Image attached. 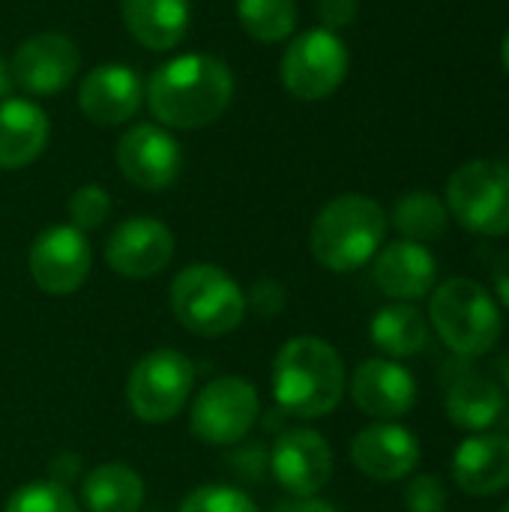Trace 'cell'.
Wrapping results in <instances>:
<instances>
[{"instance_id":"cell-28","label":"cell","mask_w":509,"mask_h":512,"mask_svg":"<svg viewBox=\"0 0 509 512\" xmlns=\"http://www.w3.org/2000/svg\"><path fill=\"white\" fill-rule=\"evenodd\" d=\"M111 216V195L96 186V183H84L81 189L72 192L69 198V225H75L78 231H96L99 225H105Z\"/></svg>"},{"instance_id":"cell-18","label":"cell","mask_w":509,"mask_h":512,"mask_svg":"<svg viewBox=\"0 0 509 512\" xmlns=\"http://www.w3.org/2000/svg\"><path fill=\"white\" fill-rule=\"evenodd\" d=\"M444 369V408L450 423L468 432L489 429L504 411L501 387L489 375L465 363H453Z\"/></svg>"},{"instance_id":"cell-5","label":"cell","mask_w":509,"mask_h":512,"mask_svg":"<svg viewBox=\"0 0 509 512\" xmlns=\"http://www.w3.org/2000/svg\"><path fill=\"white\" fill-rule=\"evenodd\" d=\"M168 303L180 327L204 339L234 333L246 315L240 285L216 264L183 267L168 288Z\"/></svg>"},{"instance_id":"cell-3","label":"cell","mask_w":509,"mask_h":512,"mask_svg":"<svg viewBox=\"0 0 509 512\" xmlns=\"http://www.w3.org/2000/svg\"><path fill=\"white\" fill-rule=\"evenodd\" d=\"M387 234V213L375 198L339 195L321 207L312 222L309 249L333 273H351L369 264Z\"/></svg>"},{"instance_id":"cell-11","label":"cell","mask_w":509,"mask_h":512,"mask_svg":"<svg viewBox=\"0 0 509 512\" xmlns=\"http://www.w3.org/2000/svg\"><path fill=\"white\" fill-rule=\"evenodd\" d=\"M114 156L120 174L144 192H162L174 186L183 171V150L177 138L156 123L129 126L120 135Z\"/></svg>"},{"instance_id":"cell-34","label":"cell","mask_w":509,"mask_h":512,"mask_svg":"<svg viewBox=\"0 0 509 512\" xmlns=\"http://www.w3.org/2000/svg\"><path fill=\"white\" fill-rule=\"evenodd\" d=\"M495 291H498V300L509 309V249L495 261Z\"/></svg>"},{"instance_id":"cell-29","label":"cell","mask_w":509,"mask_h":512,"mask_svg":"<svg viewBox=\"0 0 509 512\" xmlns=\"http://www.w3.org/2000/svg\"><path fill=\"white\" fill-rule=\"evenodd\" d=\"M180 512H258V507L234 486H201L183 501Z\"/></svg>"},{"instance_id":"cell-36","label":"cell","mask_w":509,"mask_h":512,"mask_svg":"<svg viewBox=\"0 0 509 512\" xmlns=\"http://www.w3.org/2000/svg\"><path fill=\"white\" fill-rule=\"evenodd\" d=\"M501 57H504V66H507L509 72V30L507 36H504V45H501Z\"/></svg>"},{"instance_id":"cell-27","label":"cell","mask_w":509,"mask_h":512,"mask_svg":"<svg viewBox=\"0 0 509 512\" xmlns=\"http://www.w3.org/2000/svg\"><path fill=\"white\" fill-rule=\"evenodd\" d=\"M3 512H81L63 483L39 480L12 492Z\"/></svg>"},{"instance_id":"cell-19","label":"cell","mask_w":509,"mask_h":512,"mask_svg":"<svg viewBox=\"0 0 509 512\" xmlns=\"http://www.w3.org/2000/svg\"><path fill=\"white\" fill-rule=\"evenodd\" d=\"M375 285L396 303H411L426 297L438 282L435 255L414 240H396L375 255Z\"/></svg>"},{"instance_id":"cell-31","label":"cell","mask_w":509,"mask_h":512,"mask_svg":"<svg viewBox=\"0 0 509 512\" xmlns=\"http://www.w3.org/2000/svg\"><path fill=\"white\" fill-rule=\"evenodd\" d=\"M360 15V0H318V18L324 30H345L357 21Z\"/></svg>"},{"instance_id":"cell-38","label":"cell","mask_w":509,"mask_h":512,"mask_svg":"<svg viewBox=\"0 0 509 512\" xmlns=\"http://www.w3.org/2000/svg\"><path fill=\"white\" fill-rule=\"evenodd\" d=\"M501 512H509V504H507V507H504V510H501Z\"/></svg>"},{"instance_id":"cell-14","label":"cell","mask_w":509,"mask_h":512,"mask_svg":"<svg viewBox=\"0 0 509 512\" xmlns=\"http://www.w3.org/2000/svg\"><path fill=\"white\" fill-rule=\"evenodd\" d=\"M270 468L291 498H312L333 477V450L315 429H288L273 444Z\"/></svg>"},{"instance_id":"cell-16","label":"cell","mask_w":509,"mask_h":512,"mask_svg":"<svg viewBox=\"0 0 509 512\" xmlns=\"http://www.w3.org/2000/svg\"><path fill=\"white\" fill-rule=\"evenodd\" d=\"M351 399L363 414L390 423L414 408L417 381L396 360H363L351 375Z\"/></svg>"},{"instance_id":"cell-20","label":"cell","mask_w":509,"mask_h":512,"mask_svg":"<svg viewBox=\"0 0 509 512\" xmlns=\"http://www.w3.org/2000/svg\"><path fill=\"white\" fill-rule=\"evenodd\" d=\"M51 123L45 111L30 102L9 96L0 102V171H21L33 165L48 147Z\"/></svg>"},{"instance_id":"cell-23","label":"cell","mask_w":509,"mask_h":512,"mask_svg":"<svg viewBox=\"0 0 509 512\" xmlns=\"http://www.w3.org/2000/svg\"><path fill=\"white\" fill-rule=\"evenodd\" d=\"M81 498L90 512H138L144 504V480L123 462H105L84 477Z\"/></svg>"},{"instance_id":"cell-37","label":"cell","mask_w":509,"mask_h":512,"mask_svg":"<svg viewBox=\"0 0 509 512\" xmlns=\"http://www.w3.org/2000/svg\"><path fill=\"white\" fill-rule=\"evenodd\" d=\"M504 381H507V387H509V354H507V360H504Z\"/></svg>"},{"instance_id":"cell-22","label":"cell","mask_w":509,"mask_h":512,"mask_svg":"<svg viewBox=\"0 0 509 512\" xmlns=\"http://www.w3.org/2000/svg\"><path fill=\"white\" fill-rule=\"evenodd\" d=\"M120 15L138 45L171 51L189 33L192 0H120Z\"/></svg>"},{"instance_id":"cell-12","label":"cell","mask_w":509,"mask_h":512,"mask_svg":"<svg viewBox=\"0 0 509 512\" xmlns=\"http://www.w3.org/2000/svg\"><path fill=\"white\" fill-rule=\"evenodd\" d=\"M9 69H12L18 90H24L27 96L45 99V96L63 93L75 81L81 69V54L66 33L45 30V33L24 39L15 48Z\"/></svg>"},{"instance_id":"cell-9","label":"cell","mask_w":509,"mask_h":512,"mask_svg":"<svg viewBox=\"0 0 509 512\" xmlns=\"http://www.w3.org/2000/svg\"><path fill=\"white\" fill-rule=\"evenodd\" d=\"M261 417V399L252 381L237 375L213 378L192 405L189 429L210 447L243 441Z\"/></svg>"},{"instance_id":"cell-30","label":"cell","mask_w":509,"mask_h":512,"mask_svg":"<svg viewBox=\"0 0 509 512\" xmlns=\"http://www.w3.org/2000/svg\"><path fill=\"white\" fill-rule=\"evenodd\" d=\"M405 507L408 512H444L447 507V489L435 474H420L405 489Z\"/></svg>"},{"instance_id":"cell-10","label":"cell","mask_w":509,"mask_h":512,"mask_svg":"<svg viewBox=\"0 0 509 512\" xmlns=\"http://www.w3.org/2000/svg\"><path fill=\"white\" fill-rule=\"evenodd\" d=\"M27 267L39 291L51 297H66L87 282L93 249L84 231H78L75 225H51L33 240Z\"/></svg>"},{"instance_id":"cell-25","label":"cell","mask_w":509,"mask_h":512,"mask_svg":"<svg viewBox=\"0 0 509 512\" xmlns=\"http://www.w3.org/2000/svg\"><path fill=\"white\" fill-rule=\"evenodd\" d=\"M393 225L405 240L432 243V240H441L447 234L450 210L432 192H408L393 207Z\"/></svg>"},{"instance_id":"cell-4","label":"cell","mask_w":509,"mask_h":512,"mask_svg":"<svg viewBox=\"0 0 509 512\" xmlns=\"http://www.w3.org/2000/svg\"><path fill=\"white\" fill-rule=\"evenodd\" d=\"M429 318L441 342L462 360L489 354L501 339V312L495 297L465 276H453L435 288Z\"/></svg>"},{"instance_id":"cell-24","label":"cell","mask_w":509,"mask_h":512,"mask_svg":"<svg viewBox=\"0 0 509 512\" xmlns=\"http://www.w3.org/2000/svg\"><path fill=\"white\" fill-rule=\"evenodd\" d=\"M369 336L387 357L402 360L420 354L429 345V324L411 303H393L372 318Z\"/></svg>"},{"instance_id":"cell-35","label":"cell","mask_w":509,"mask_h":512,"mask_svg":"<svg viewBox=\"0 0 509 512\" xmlns=\"http://www.w3.org/2000/svg\"><path fill=\"white\" fill-rule=\"evenodd\" d=\"M15 90V78H12V69H9V60L0 54V102L9 99Z\"/></svg>"},{"instance_id":"cell-33","label":"cell","mask_w":509,"mask_h":512,"mask_svg":"<svg viewBox=\"0 0 509 512\" xmlns=\"http://www.w3.org/2000/svg\"><path fill=\"white\" fill-rule=\"evenodd\" d=\"M276 512H336V507L321 501L318 495H312V498H291V501L279 504Z\"/></svg>"},{"instance_id":"cell-6","label":"cell","mask_w":509,"mask_h":512,"mask_svg":"<svg viewBox=\"0 0 509 512\" xmlns=\"http://www.w3.org/2000/svg\"><path fill=\"white\" fill-rule=\"evenodd\" d=\"M447 210L471 234H509V165L474 159L453 171L447 180Z\"/></svg>"},{"instance_id":"cell-15","label":"cell","mask_w":509,"mask_h":512,"mask_svg":"<svg viewBox=\"0 0 509 512\" xmlns=\"http://www.w3.org/2000/svg\"><path fill=\"white\" fill-rule=\"evenodd\" d=\"M144 105V81L132 66L102 63L78 84V108L96 126H123Z\"/></svg>"},{"instance_id":"cell-8","label":"cell","mask_w":509,"mask_h":512,"mask_svg":"<svg viewBox=\"0 0 509 512\" xmlns=\"http://www.w3.org/2000/svg\"><path fill=\"white\" fill-rule=\"evenodd\" d=\"M351 54L339 33L312 27L291 39L282 54L279 75L285 90L303 102H321L333 96L348 78Z\"/></svg>"},{"instance_id":"cell-26","label":"cell","mask_w":509,"mask_h":512,"mask_svg":"<svg viewBox=\"0 0 509 512\" xmlns=\"http://www.w3.org/2000/svg\"><path fill=\"white\" fill-rule=\"evenodd\" d=\"M237 21L255 42H285L297 27V0H237Z\"/></svg>"},{"instance_id":"cell-1","label":"cell","mask_w":509,"mask_h":512,"mask_svg":"<svg viewBox=\"0 0 509 512\" xmlns=\"http://www.w3.org/2000/svg\"><path fill=\"white\" fill-rule=\"evenodd\" d=\"M144 99L165 129H204L231 105L234 72L213 54H180L153 69Z\"/></svg>"},{"instance_id":"cell-7","label":"cell","mask_w":509,"mask_h":512,"mask_svg":"<svg viewBox=\"0 0 509 512\" xmlns=\"http://www.w3.org/2000/svg\"><path fill=\"white\" fill-rule=\"evenodd\" d=\"M195 387V366L174 348H156L144 354L126 384V399L141 423L159 426L174 420L189 402Z\"/></svg>"},{"instance_id":"cell-17","label":"cell","mask_w":509,"mask_h":512,"mask_svg":"<svg viewBox=\"0 0 509 512\" xmlns=\"http://www.w3.org/2000/svg\"><path fill=\"white\" fill-rule=\"evenodd\" d=\"M351 462L378 483L405 480L420 462V441L399 423H375L351 441Z\"/></svg>"},{"instance_id":"cell-2","label":"cell","mask_w":509,"mask_h":512,"mask_svg":"<svg viewBox=\"0 0 509 512\" xmlns=\"http://www.w3.org/2000/svg\"><path fill=\"white\" fill-rule=\"evenodd\" d=\"M273 396L291 417H327L345 396V366L339 351L318 336L288 339L273 360Z\"/></svg>"},{"instance_id":"cell-21","label":"cell","mask_w":509,"mask_h":512,"mask_svg":"<svg viewBox=\"0 0 509 512\" xmlns=\"http://www.w3.org/2000/svg\"><path fill=\"white\" fill-rule=\"evenodd\" d=\"M453 477L462 492L492 498L509 489V438L474 435L453 456Z\"/></svg>"},{"instance_id":"cell-13","label":"cell","mask_w":509,"mask_h":512,"mask_svg":"<svg viewBox=\"0 0 509 512\" xmlns=\"http://www.w3.org/2000/svg\"><path fill=\"white\" fill-rule=\"evenodd\" d=\"M174 258V234L156 216H132L105 240V261L123 279L159 276Z\"/></svg>"},{"instance_id":"cell-32","label":"cell","mask_w":509,"mask_h":512,"mask_svg":"<svg viewBox=\"0 0 509 512\" xmlns=\"http://www.w3.org/2000/svg\"><path fill=\"white\" fill-rule=\"evenodd\" d=\"M249 300H252V306H255L261 315H276V312L285 306V291L279 288V282L267 279V282H258V285L252 288V294L246 297V306H249Z\"/></svg>"}]
</instances>
